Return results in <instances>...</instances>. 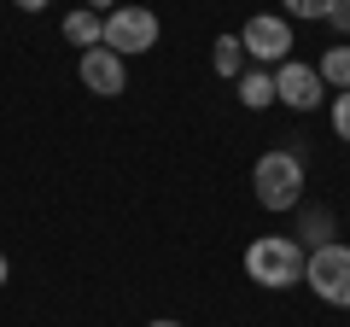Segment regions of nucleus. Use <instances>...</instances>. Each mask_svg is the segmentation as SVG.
I'll list each match as a JSON object with an SVG mask.
<instances>
[{
    "label": "nucleus",
    "mask_w": 350,
    "mask_h": 327,
    "mask_svg": "<svg viewBox=\"0 0 350 327\" xmlns=\"http://www.w3.org/2000/svg\"><path fill=\"white\" fill-rule=\"evenodd\" d=\"M321 70L315 64H304V59H286V64H275V100L286 105V112H315L321 105Z\"/></svg>",
    "instance_id": "6"
},
{
    "label": "nucleus",
    "mask_w": 350,
    "mask_h": 327,
    "mask_svg": "<svg viewBox=\"0 0 350 327\" xmlns=\"http://www.w3.org/2000/svg\"><path fill=\"white\" fill-rule=\"evenodd\" d=\"M64 41H70V47H105V18L100 12H88V6H76L70 18H64Z\"/></svg>",
    "instance_id": "8"
},
{
    "label": "nucleus",
    "mask_w": 350,
    "mask_h": 327,
    "mask_svg": "<svg viewBox=\"0 0 350 327\" xmlns=\"http://www.w3.org/2000/svg\"><path fill=\"white\" fill-rule=\"evenodd\" d=\"M304 287L333 310H350V246H338V239L315 246L310 263H304Z\"/></svg>",
    "instance_id": "3"
},
{
    "label": "nucleus",
    "mask_w": 350,
    "mask_h": 327,
    "mask_svg": "<svg viewBox=\"0 0 350 327\" xmlns=\"http://www.w3.org/2000/svg\"><path fill=\"white\" fill-rule=\"evenodd\" d=\"M82 6H88V12H100V18H105V12L117 6V0H82Z\"/></svg>",
    "instance_id": "16"
},
{
    "label": "nucleus",
    "mask_w": 350,
    "mask_h": 327,
    "mask_svg": "<svg viewBox=\"0 0 350 327\" xmlns=\"http://www.w3.org/2000/svg\"><path fill=\"white\" fill-rule=\"evenodd\" d=\"M251 187H257L262 211H298L304 205V152L298 146L262 152L257 170H251Z\"/></svg>",
    "instance_id": "2"
},
{
    "label": "nucleus",
    "mask_w": 350,
    "mask_h": 327,
    "mask_svg": "<svg viewBox=\"0 0 350 327\" xmlns=\"http://www.w3.org/2000/svg\"><path fill=\"white\" fill-rule=\"evenodd\" d=\"M105 47L123 53V59L152 53L158 47V12H146V6H111L105 12Z\"/></svg>",
    "instance_id": "4"
},
{
    "label": "nucleus",
    "mask_w": 350,
    "mask_h": 327,
    "mask_svg": "<svg viewBox=\"0 0 350 327\" xmlns=\"http://www.w3.org/2000/svg\"><path fill=\"white\" fill-rule=\"evenodd\" d=\"M211 64H216V76H245V41L239 36H216V53H211Z\"/></svg>",
    "instance_id": "9"
},
{
    "label": "nucleus",
    "mask_w": 350,
    "mask_h": 327,
    "mask_svg": "<svg viewBox=\"0 0 350 327\" xmlns=\"http://www.w3.org/2000/svg\"><path fill=\"white\" fill-rule=\"evenodd\" d=\"M304 263H310V252H304V239H292V234H262V239L245 246V275L257 280V287H269V292L298 287Z\"/></svg>",
    "instance_id": "1"
},
{
    "label": "nucleus",
    "mask_w": 350,
    "mask_h": 327,
    "mask_svg": "<svg viewBox=\"0 0 350 327\" xmlns=\"http://www.w3.org/2000/svg\"><path fill=\"white\" fill-rule=\"evenodd\" d=\"M333 135L350 140V94H338V100H333Z\"/></svg>",
    "instance_id": "14"
},
{
    "label": "nucleus",
    "mask_w": 350,
    "mask_h": 327,
    "mask_svg": "<svg viewBox=\"0 0 350 327\" xmlns=\"http://www.w3.org/2000/svg\"><path fill=\"white\" fill-rule=\"evenodd\" d=\"M76 76H82V88H88V94H100V100H111V94L129 88L123 53H111V47H88L82 59H76Z\"/></svg>",
    "instance_id": "7"
},
{
    "label": "nucleus",
    "mask_w": 350,
    "mask_h": 327,
    "mask_svg": "<svg viewBox=\"0 0 350 327\" xmlns=\"http://www.w3.org/2000/svg\"><path fill=\"white\" fill-rule=\"evenodd\" d=\"M298 234H304V246H327V239H333V211H304L298 216Z\"/></svg>",
    "instance_id": "12"
},
{
    "label": "nucleus",
    "mask_w": 350,
    "mask_h": 327,
    "mask_svg": "<svg viewBox=\"0 0 350 327\" xmlns=\"http://www.w3.org/2000/svg\"><path fill=\"white\" fill-rule=\"evenodd\" d=\"M146 327H181V322H170V315H158V322H146Z\"/></svg>",
    "instance_id": "18"
},
{
    "label": "nucleus",
    "mask_w": 350,
    "mask_h": 327,
    "mask_svg": "<svg viewBox=\"0 0 350 327\" xmlns=\"http://www.w3.org/2000/svg\"><path fill=\"white\" fill-rule=\"evenodd\" d=\"M327 24H333L338 36L350 41V0H333V12H327Z\"/></svg>",
    "instance_id": "15"
},
{
    "label": "nucleus",
    "mask_w": 350,
    "mask_h": 327,
    "mask_svg": "<svg viewBox=\"0 0 350 327\" xmlns=\"http://www.w3.org/2000/svg\"><path fill=\"white\" fill-rule=\"evenodd\" d=\"M18 12H41V6H47V0H12Z\"/></svg>",
    "instance_id": "17"
},
{
    "label": "nucleus",
    "mask_w": 350,
    "mask_h": 327,
    "mask_svg": "<svg viewBox=\"0 0 350 327\" xmlns=\"http://www.w3.org/2000/svg\"><path fill=\"white\" fill-rule=\"evenodd\" d=\"M239 41H245V59H257V64H286V59H292V18L257 12V18H245Z\"/></svg>",
    "instance_id": "5"
},
{
    "label": "nucleus",
    "mask_w": 350,
    "mask_h": 327,
    "mask_svg": "<svg viewBox=\"0 0 350 327\" xmlns=\"http://www.w3.org/2000/svg\"><path fill=\"white\" fill-rule=\"evenodd\" d=\"M269 100H275V76L269 70H245L239 76V105H245V112H262Z\"/></svg>",
    "instance_id": "11"
},
{
    "label": "nucleus",
    "mask_w": 350,
    "mask_h": 327,
    "mask_svg": "<svg viewBox=\"0 0 350 327\" xmlns=\"http://www.w3.org/2000/svg\"><path fill=\"white\" fill-rule=\"evenodd\" d=\"M333 0H286V18H327Z\"/></svg>",
    "instance_id": "13"
},
{
    "label": "nucleus",
    "mask_w": 350,
    "mask_h": 327,
    "mask_svg": "<svg viewBox=\"0 0 350 327\" xmlns=\"http://www.w3.org/2000/svg\"><path fill=\"white\" fill-rule=\"evenodd\" d=\"M315 70H321V82H327V88L350 94V41H345V47H327V53H321V64H315Z\"/></svg>",
    "instance_id": "10"
},
{
    "label": "nucleus",
    "mask_w": 350,
    "mask_h": 327,
    "mask_svg": "<svg viewBox=\"0 0 350 327\" xmlns=\"http://www.w3.org/2000/svg\"><path fill=\"white\" fill-rule=\"evenodd\" d=\"M6 275H12V263H6V257H0V287H6Z\"/></svg>",
    "instance_id": "19"
}]
</instances>
